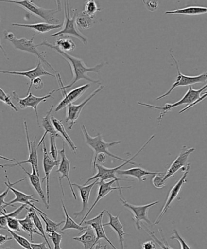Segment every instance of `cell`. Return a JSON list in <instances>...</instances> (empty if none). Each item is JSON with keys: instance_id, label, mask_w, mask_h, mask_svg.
<instances>
[{"instance_id": "obj_1", "label": "cell", "mask_w": 207, "mask_h": 249, "mask_svg": "<svg viewBox=\"0 0 207 249\" xmlns=\"http://www.w3.org/2000/svg\"><path fill=\"white\" fill-rule=\"evenodd\" d=\"M36 46H37V47L41 46H45L52 49L55 52H57L58 54L62 56L69 63L72 70L73 75L72 81L69 85H67V86L63 85V88L65 89H70L73 85H74L77 82L81 80H86V81L92 83V84H99V80L92 79V78L87 75V73L94 72L99 74L100 71H101L102 68H103L104 66V63H99V64L95 65L93 67H87L84 60L81 59V58L75 57L74 56L70 55L67 53L63 52V51L59 50L55 45H53V44L48 42L46 40H44L42 42L38 44V45H36Z\"/></svg>"}, {"instance_id": "obj_2", "label": "cell", "mask_w": 207, "mask_h": 249, "mask_svg": "<svg viewBox=\"0 0 207 249\" xmlns=\"http://www.w3.org/2000/svg\"><path fill=\"white\" fill-rule=\"evenodd\" d=\"M81 129L82 133L84 134L85 142L94 152L93 160H92L94 172L96 169L97 157H98L100 154H105L109 157L122 161L123 162H128V160L119 157V156L111 153L108 150V148L112 147V146L119 145L121 143V141H117L112 142H106L104 140L103 135L101 133H98L96 136L92 137L88 133V131H87L86 126L84 124L81 126Z\"/></svg>"}, {"instance_id": "obj_3", "label": "cell", "mask_w": 207, "mask_h": 249, "mask_svg": "<svg viewBox=\"0 0 207 249\" xmlns=\"http://www.w3.org/2000/svg\"><path fill=\"white\" fill-rule=\"evenodd\" d=\"M1 1L18 5L19 7L26 10L29 13L42 19L45 23L51 24H60V20L56 18L55 15L62 10L61 1H56L57 8L53 9H45L39 7L31 0H1Z\"/></svg>"}, {"instance_id": "obj_4", "label": "cell", "mask_w": 207, "mask_h": 249, "mask_svg": "<svg viewBox=\"0 0 207 249\" xmlns=\"http://www.w3.org/2000/svg\"><path fill=\"white\" fill-rule=\"evenodd\" d=\"M65 21H63V29L60 31L51 34V37L55 36H72L76 38L86 45L87 43V38L77 28L76 19L77 12L76 9H72L70 12L69 9V2L68 1L64 2Z\"/></svg>"}, {"instance_id": "obj_5", "label": "cell", "mask_w": 207, "mask_h": 249, "mask_svg": "<svg viewBox=\"0 0 207 249\" xmlns=\"http://www.w3.org/2000/svg\"><path fill=\"white\" fill-rule=\"evenodd\" d=\"M4 34L5 40L11 42L16 50L33 53V54L35 55L38 58V59L42 61L48 67L53 71L54 72V74H57L58 72L46 60L45 55H44L45 53H40L37 50V46L34 44V40L35 36V34H34L32 38L29 39V40L25 38H17L13 33L7 31V30H4Z\"/></svg>"}, {"instance_id": "obj_6", "label": "cell", "mask_w": 207, "mask_h": 249, "mask_svg": "<svg viewBox=\"0 0 207 249\" xmlns=\"http://www.w3.org/2000/svg\"><path fill=\"white\" fill-rule=\"evenodd\" d=\"M207 89V84L199 89H194L192 86H190L189 91L186 92L184 96L182 97L179 101L175 102L174 104L167 103L164 107L155 106L153 105L142 103V102H138V105L139 106L149 107V108L155 109H160L162 110L160 115L158 117L157 120L159 121V125L161 124L162 119L165 114L172 111V109L176 108L177 107L181 106L182 105H187L186 107L190 106L196 102L200 98L201 95L204 91Z\"/></svg>"}, {"instance_id": "obj_7", "label": "cell", "mask_w": 207, "mask_h": 249, "mask_svg": "<svg viewBox=\"0 0 207 249\" xmlns=\"http://www.w3.org/2000/svg\"><path fill=\"white\" fill-rule=\"evenodd\" d=\"M155 134H153V135L151 136L147 142H146L142 147L138 150V152L136 153V154H135L132 158H130V160H128V162H123L122 164L118 166V167L112 168H106L104 167L103 165L97 163L96 168L97 171H98V172H97V174L94 175L93 177L90 178L89 179L87 180L86 183H85V185H86L87 183L92 181V180H96L97 179H99L100 182L106 181V180L111 179L116 180L117 183H118V187H121L120 184H119V181H121V180H123V181H130V180L121 179V178H118L116 175L117 172H118L119 170H121V168L123 167L125 165H127L128 163H130V164L133 165H137L136 164V163L132 162V160L138 155V154L141 152V151L144 150L146 146H147L150 142L152 141V139L155 138Z\"/></svg>"}, {"instance_id": "obj_8", "label": "cell", "mask_w": 207, "mask_h": 249, "mask_svg": "<svg viewBox=\"0 0 207 249\" xmlns=\"http://www.w3.org/2000/svg\"><path fill=\"white\" fill-rule=\"evenodd\" d=\"M56 79L58 81V84L60 85L59 89H58V91H62L63 96V99L59 103L57 104V107L55 108V113H57L58 111L62 110L65 108H67L70 104L74 103V102L77 101L78 99H80L83 95L84 94L85 92L87 91L91 87V84H86L82 86L75 88L74 89L69 92H67V89H65L63 88V83L62 80V77L60 76L59 72L55 74Z\"/></svg>"}, {"instance_id": "obj_9", "label": "cell", "mask_w": 207, "mask_h": 249, "mask_svg": "<svg viewBox=\"0 0 207 249\" xmlns=\"http://www.w3.org/2000/svg\"><path fill=\"white\" fill-rule=\"evenodd\" d=\"M171 57L172 60H174L175 65H176L177 71L176 81L172 84L169 91L165 92V94L161 95V96L158 97L156 101H159V100L165 98V97L169 96L177 87L192 86V85L196 84L206 82L207 80V71L200 75H195V76H189V75L182 74L181 70H180L178 62H177V60L172 54H171Z\"/></svg>"}, {"instance_id": "obj_10", "label": "cell", "mask_w": 207, "mask_h": 249, "mask_svg": "<svg viewBox=\"0 0 207 249\" xmlns=\"http://www.w3.org/2000/svg\"><path fill=\"white\" fill-rule=\"evenodd\" d=\"M5 172V177H6L7 179V182H4V184L7 186L10 187V190H11L12 192L14 193L15 196L16 197L13 200H12L11 201L9 202H7L6 204L5 205L4 210H6V208L7 206H11L12 207H16L14 206V204L16 203H21L23 204L27 205V206H29L32 208H33L36 211H37L38 213H41L43 214L44 216H48L47 214H46L45 212H43L42 211H41L40 209H39L36 206H34L33 202H39V200L34 199L33 196L34 195H27L24 194V193L19 191V190H17L16 189H14L13 187L14 185L18 184L19 182H21L25 180L26 178H23V179L18 180L14 183H11L10 181V180L7 177V171L4 169Z\"/></svg>"}, {"instance_id": "obj_11", "label": "cell", "mask_w": 207, "mask_h": 249, "mask_svg": "<svg viewBox=\"0 0 207 249\" xmlns=\"http://www.w3.org/2000/svg\"><path fill=\"white\" fill-rule=\"evenodd\" d=\"M121 203L126 209L130 210L131 213L133 214V220L135 222L136 228L138 231L142 229V222L144 221L149 225H152V222L148 218V211L153 206H155L159 203V201H156L151 203L142 205V206H135L129 203L126 200L120 198L119 199Z\"/></svg>"}, {"instance_id": "obj_12", "label": "cell", "mask_w": 207, "mask_h": 249, "mask_svg": "<svg viewBox=\"0 0 207 249\" xmlns=\"http://www.w3.org/2000/svg\"><path fill=\"white\" fill-rule=\"evenodd\" d=\"M58 91V89H54L53 91L49 92L47 95L43 97H37L34 96L32 92H29L28 96L24 98H21L18 96L16 91L12 92V97L15 101L18 103L19 108L21 109H25L28 108H32L35 111L36 122L39 126H40V123H39V116L38 113V106L41 102H46L48 99H54L52 97L53 93Z\"/></svg>"}, {"instance_id": "obj_13", "label": "cell", "mask_w": 207, "mask_h": 249, "mask_svg": "<svg viewBox=\"0 0 207 249\" xmlns=\"http://www.w3.org/2000/svg\"><path fill=\"white\" fill-rule=\"evenodd\" d=\"M104 89V85H100L97 89H95L93 92L86 99L82 101L81 103L78 105H74L73 104H70L67 107V112H66L65 121L67 124H69L68 129L71 130L73 126H74L77 119H79L80 114H81L83 109L94 98L96 95L98 94Z\"/></svg>"}, {"instance_id": "obj_14", "label": "cell", "mask_w": 207, "mask_h": 249, "mask_svg": "<svg viewBox=\"0 0 207 249\" xmlns=\"http://www.w3.org/2000/svg\"><path fill=\"white\" fill-rule=\"evenodd\" d=\"M191 168V163H189L187 164L186 169H185L184 174L182 175L181 178H180L178 181L174 184V186L172 187L170 190L169 195L165 202L164 206L162 207L161 211L159 215L158 216L156 220L155 221V223L153 224V225L156 226L161 222L162 219L164 218L165 213L169 211L170 206H171L172 202H173L175 199L176 198L177 196H178L180 192H181L182 186L184 184L187 182V178L190 172V170Z\"/></svg>"}, {"instance_id": "obj_15", "label": "cell", "mask_w": 207, "mask_h": 249, "mask_svg": "<svg viewBox=\"0 0 207 249\" xmlns=\"http://www.w3.org/2000/svg\"><path fill=\"white\" fill-rule=\"evenodd\" d=\"M0 72L4 74H11L14 75H19V76H23L28 78L30 81L29 89L28 90V94L30 92L31 88L33 87V84L34 80L36 78L41 77L42 76H51L55 77V74H51V73L46 71L45 68L43 67L41 61L38 59L37 64L35 68L33 69L26 71H8V70H1Z\"/></svg>"}, {"instance_id": "obj_16", "label": "cell", "mask_w": 207, "mask_h": 249, "mask_svg": "<svg viewBox=\"0 0 207 249\" xmlns=\"http://www.w3.org/2000/svg\"><path fill=\"white\" fill-rule=\"evenodd\" d=\"M24 131H25L27 144H28V147L29 150V158L28 160L24 161H17L16 163H11V164H2L1 165V168H4L6 167H13L15 166H19L24 163H30L31 166L35 167L36 172L39 174L38 170V153H37V146H36V137L33 141H31L29 139L28 124L26 121H24Z\"/></svg>"}, {"instance_id": "obj_17", "label": "cell", "mask_w": 207, "mask_h": 249, "mask_svg": "<svg viewBox=\"0 0 207 249\" xmlns=\"http://www.w3.org/2000/svg\"><path fill=\"white\" fill-rule=\"evenodd\" d=\"M117 182L116 180L113 179L110 180L109 182H99L98 184L99 185V191L98 194H97V196L96 199V201H94V204H92L91 208L89 209V211H87V213L85 214L84 217V218H82L81 222L79 224L80 226H82V224H84L85 221H86L87 216L89 215V214L91 213L92 210L94 209V207L96 206V205L98 202L101 201L102 199L104 198V197L106 196L107 195H108L109 193L111 192H113L114 190H119V193L121 196L123 197L122 192H121V190L122 189H130L132 188V186H128V187H113V185L114 183Z\"/></svg>"}, {"instance_id": "obj_18", "label": "cell", "mask_w": 207, "mask_h": 249, "mask_svg": "<svg viewBox=\"0 0 207 249\" xmlns=\"http://www.w3.org/2000/svg\"><path fill=\"white\" fill-rule=\"evenodd\" d=\"M43 167L44 172H45V177L41 180V182H43L44 180H46V197H47V202L50 205V177L51 172L53 168L58 167L60 165V160H55L50 157V153H48L47 148H46L45 141L43 142Z\"/></svg>"}, {"instance_id": "obj_19", "label": "cell", "mask_w": 207, "mask_h": 249, "mask_svg": "<svg viewBox=\"0 0 207 249\" xmlns=\"http://www.w3.org/2000/svg\"><path fill=\"white\" fill-rule=\"evenodd\" d=\"M65 144L66 142L64 141L63 143L62 150L59 151V153L61 156V160L59 167H58V170H57V173H59L61 174V176L58 177V179H59L60 185L63 196H65V194L64 190H63V187L62 186V180L63 178H67L68 184H69V185L70 191L72 192V196L74 197L75 200H77L76 194H75L74 190L73 189V185L70 180L69 172L70 162L67 158V155H66Z\"/></svg>"}, {"instance_id": "obj_20", "label": "cell", "mask_w": 207, "mask_h": 249, "mask_svg": "<svg viewBox=\"0 0 207 249\" xmlns=\"http://www.w3.org/2000/svg\"><path fill=\"white\" fill-rule=\"evenodd\" d=\"M194 151H195V148H187L186 146L182 148L181 152L177 156L176 160L172 162L171 165L170 166L169 169L167 170V172L165 173V181H167V179H169L170 178L173 177L181 168H183L184 170H185L184 167L186 164L190 155L193 153Z\"/></svg>"}, {"instance_id": "obj_21", "label": "cell", "mask_w": 207, "mask_h": 249, "mask_svg": "<svg viewBox=\"0 0 207 249\" xmlns=\"http://www.w3.org/2000/svg\"><path fill=\"white\" fill-rule=\"evenodd\" d=\"M105 210L102 211L101 213L95 217V218L89 220L85 221L84 224H86V226H91L94 229L95 232H96L97 236L96 244L101 239H104L105 240L109 245L111 246L114 249H118L116 248V246L112 243L111 241L109 240L107 237L105 231H104L103 224V218Z\"/></svg>"}, {"instance_id": "obj_22", "label": "cell", "mask_w": 207, "mask_h": 249, "mask_svg": "<svg viewBox=\"0 0 207 249\" xmlns=\"http://www.w3.org/2000/svg\"><path fill=\"white\" fill-rule=\"evenodd\" d=\"M100 179H97L95 181L91 183V184L86 185H82L77 184H72L73 186H75L78 188L80 192V196L81 197L82 202V209L81 211L75 212L74 213L75 218H77L80 216H82L83 214L87 213V211H89V201L90 195H91V190L96 184H98Z\"/></svg>"}, {"instance_id": "obj_23", "label": "cell", "mask_w": 207, "mask_h": 249, "mask_svg": "<svg viewBox=\"0 0 207 249\" xmlns=\"http://www.w3.org/2000/svg\"><path fill=\"white\" fill-rule=\"evenodd\" d=\"M19 167H20L24 172L26 173V174L28 175L29 178V181H30L32 186H33L34 189L35 190V191L37 192L39 196L40 197L44 204H45L46 208L47 209H50V205L48 204L46 195L45 194L42 187H41L40 176H39L38 173L36 172L35 167H33V166H31L32 173H29L22 165H19Z\"/></svg>"}, {"instance_id": "obj_24", "label": "cell", "mask_w": 207, "mask_h": 249, "mask_svg": "<svg viewBox=\"0 0 207 249\" xmlns=\"http://www.w3.org/2000/svg\"><path fill=\"white\" fill-rule=\"evenodd\" d=\"M106 213L108 214L109 218V221L108 223L104 224V226H110L111 229L114 230L118 235L119 243L121 244V249H125L124 246V241H125V236L128 235L123 230V225L121 223L119 216H120L121 212H119L118 215L113 216L110 212L105 211Z\"/></svg>"}, {"instance_id": "obj_25", "label": "cell", "mask_w": 207, "mask_h": 249, "mask_svg": "<svg viewBox=\"0 0 207 249\" xmlns=\"http://www.w3.org/2000/svg\"><path fill=\"white\" fill-rule=\"evenodd\" d=\"M53 108H54V106H51L50 109H49L47 113H46L45 116L42 119V121H41V126H42L44 130H45V133L43 134L40 141H39L37 145L38 148L43 143V142L45 141L46 136L48 134L55 136V138H62V136L56 131L55 127L53 126L52 123V121H51V114L52 113Z\"/></svg>"}, {"instance_id": "obj_26", "label": "cell", "mask_w": 207, "mask_h": 249, "mask_svg": "<svg viewBox=\"0 0 207 249\" xmlns=\"http://www.w3.org/2000/svg\"><path fill=\"white\" fill-rule=\"evenodd\" d=\"M12 26L22 27V28L31 29L39 34H45L51 31L62 28L63 24H51L43 22V23L35 24L12 23Z\"/></svg>"}, {"instance_id": "obj_27", "label": "cell", "mask_w": 207, "mask_h": 249, "mask_svg": "<svg viewBox=\"0 0 207 249\" xmlns=\"http://www.w3.org/2000/svg\"><path fill=\"white\" fill-rule=\"evenodd\" d=\"M159 172H152L143 169L140 167H136L130 168V169L119 170L117 174L121 176H126L136 178L138 181L144 182L146 180L145 177L147 176H155Z\"/></svg>"}, {"instance_id": "obj_28", "label": "cell", "mask_w": 207, "mask_h": 249, "mask_svg": "<svg viewBox=\"0 0 207 249\" xmlns=\"http://www.w3.org/2000/svg\"><path fill=\"white\" fill-rule=\"evenodd\" d=\"M73 240L81 243L84 249H92L97 245L96 232L91 226H88L86 231L81 236L73 238Z\"/></svg>"}, {"instance_id": "obj_29", "label": "cell", "mask_w": 207, "mask_h": 249, "mask_svg": "<svg viewBox=\"0 0 207 249\" xmlns=\"http://www.w3.org/2000/svg\"><path fill=\"white\" fill-rule=\"evenodd\" d=\"M51 121L54 126L56 131L58 132V134L62 136L63 139H64L65 142H67L68 145H69L70 150L73 153L76 154L77 148L76 145H75L74 142L70 138L69 134H68L67 130L65 128L64 125L62 123V120H58L55 118L54 116H51Z\"/></svg>"}, {"instance_id": "obj_30", "label": "cell", "mask_w": 207, "mask_h": 249, "mask_svg": "<svg viewBox=\"0 0 207 249\" xmlns=\"http://www.w3.org/2000/svg\"><path fill=\"white\" fill-rule=\"evenodd\" d=\"M19 223H20L22 231H25L30 236L32 243H33V235H38L42 237L41 234L36 229L35 224H34L33 219L28 214L24 217L23 219H18Z\"/></svg>"}, {"instance_id": "obj_31", "label": "cell", "mask_w": 207, "mask_h": 249, "mask_svg": "<svg viewBox=\"0 0 207 249\" xmlns=\"http://www.w3.org/2000/svg\"><path fill=\"white\" fill-rule=\"evenodd\" d=\"M165 14H181L186 16H198L207 14V7L202 6H188L184 8L167 11Z\"/></svg>"}, {"instance_id": "obj_32", "label": "cell", "mask_w": 207, "mask_h": 249, "mask_svg": "<svg viewBox=\"0 0 207 249\" xmlns=\"http://www.w3.org/2000/svg\"><path fill=\"white\" fill-rule=\"evenodd\" d=\"M61 201H62V208L65 215V225L63 227L61 231H65L70 230V229L79 231L80 232H84L85 231H86L87 229L88 228V226H80V224H78L68 214L67 208H66L65 205L63 200Z\"/></svg>"}, {"instance_id": "obj_33", "label": "cell", "mask_w": 207, "mask_h": 249, "mask_svg": "<svg viewBox=\"0 0 207 249\" xmlns=\"http://www.w3.org/2000/svg\"><path fill=\"white\" fill-rule=\"evenodd\" d=\"M26 209L28 211V214L31 217L32 219H33L34 223L35 224L36 228L37 229L39 232L41 234L42 238L45 240V242L47 243L49 248H50V249H52V248H51L50 243H49L47 237H46V231L44 230L42 223H41L40 218H39L37 213H36L35 210L32 208V207H29V208L26 207Z\"/></svg>"}, {"instance_id": "obj_34", "label": "cell", "mask_w": 207, "mask_h": 249, "mask_svg": "<svg viewBox=\"0 0 207 249\" xmlns=\"http://www.w3.org/2000/svg\"><path fill=\"white\" fill-rule=\"evenodd\" d=\"M55 46L63 52H72L76 49V45L69 36H63L55 41Z\"/></svg>"}, {"instance_id": "obj_35", "label": "cell", "mask_w": 207, "mask_h": 249, "mask_svg": "<svg viewBox=\"0 0 207 249\" xmlns=\"http://www.w3.org/2000/svg\"><path fill=\"white\" fill-rule=\"evenodd\" d=\"M39 215L41 218L45 222L46 224V233L48 235L53 232H58L60 231V226L62 223H64V221L60 222V223H56V222L51 220L48 216H44L43 214L39 213Z\"/></svg>"}, {"instance_id": "obj_36", "label": "cell", "mask_w": 207, "mask_h": 249, "mask_svg": "<svg viewBox=\"0 0 207 249\" xmlns=\"http://www.w3.org/2000/svg\"><path fill=\"white\" fill-rule=\"evenodd\" d=\"M94 23V18L85 16V15L82 13V14L78 15L76 19V24L78 28L87 30V29L92 28Z\"/></svg>"}, {"instance_id": "obj_37", "label": "cell", "mask_w": 207, "mask_h": 249, "mask_svg": "<svg viewBox=\"0 0 207 249\" xmlns=\"http://www.w3.org/2000/svg\"><path fill=\"white\" fill-rule=\"evenodd\" d=\"M101 11L102 9L97 6L96 1L89 0L85 3L84 11L82 12V14L94 19L97 12Z\"/></svg>"}, {"instance_id": "obj_38", "label": "cell", "mask_w": 207, "mask_h": 249, "mask_svg": "<svg viewBox=\"0 0 207 249\" xmlns=\"http://www.w3.org/2000/svg\"><path fill=\"white\" fill-rule=\"evenodd\" d=\"M144 227V229L146 231H147L148 235H149L153 239V240L155 241V243L159 245L162 249H174L171 247L168 243L164 237V235H163V231L162 229H159V232L160 236H161L162 240H160L159 239H158L156 236H155V232H153V231H151L148 229L147 227H145V225H143Z\"/></svg>"}, {"instance_id": "obj_39", "label": "cell", "mask_w": 207, "mask_h": 249, "mask_svg": "<svg viewBox=\"0 0 207 249\" xmlns=\"http://www.w3.org/2000/svg\"><path fill=\"white\" fill-rule=\"evenodd\" d=\"M7 231L11 234L14 240L22 248L25 249H32L31 243L26 238L18 235V233L15 232L14 231L9 230V229Z\"/></svg>"}, {"instance_id": "obj_40", "label": "cell", "mask_w": 207, "mask_h": 249, "mask_svg": "<svg viewBox=\"0 0 207 249\" xmlns=\"http://www.w3.org/2000/svg\"><path fill=\"white\" fill-rule=\"evenodd\" d=\"M165 173L159 172L152 178L153 186L157 189H162L166 186V181L165 180Z\"/></svg>"}, {"instance_id": "obj_41", "label": "cell", "mask_w": 207, "mask_h": 249, "mask_svg": "<svg viewBox=\"0 0 207 249\" xmlns=\"http://www.w3.org/2000/svg\"><path fill=\"white\" fill-rule=\"evenodd\" d=\"M0 101L3 102L4 104L7 105V106H9L14 111L16 112L18 111V108L13 103V102L12 101L11 97L10 96V95L6 93L1 88L0 89Z\"/></svg>"}, {"instance_id": "obj_42", "label": "cell", "mask_w": 207, "mask_h": 249, "mask_svg": "<svg viewBox=\"0 0 207 249\" xmlns=\"http://www.w3.org/2000/svg\"><path fill=\"white\" fill-rule=\"evenodd\" d=\"M7 228L15 232H20L22 231L19 219L11 217H7Z\"/></svg>"}, {"instance_id": "obj_43", "label": "cell", "mask_w": 207, "mask_h": 249, "mask_svg": "<svg viewBox=\"0 0 207 249\" xmlns=\"http://www.w3.org/2000/svg\"><path fill=\"white\" fill-rule=\"evenodd\" d=\"M170 240H175L178 241L180 245H181V249H191L188 244L187 243L186 240L179 235L176 229H174L173 231H172V236L170 237Z\"/></svg>"}, {"instance_id": "obj_44", "label": "cell", "mask_w": 207, "mask_h": 249, "mask_svg": "<svg viewBox=\"0 0 207 249\" xmlns=\"http://www.w3.org/2000/svg\"><path fill=\"white\" fill-rule=\"evenodd\" d=\"M48 235L54 246V249H63L60 246L62 240V235L60 233L55 231V232H53Z\"/></svg>"}, {"instance_id": "obj_45", "label": "cell", "mask_w": 207, "mask_h": 249, "mask_svg": "<svg viewBox=\"0 0 207 249\" xmlns=\"http://www.w3.org/2000/svg\"><path fill=\"white\" fill-rule=\"evenodd\" d=\"M56 138H55V136L50 135V151L49 153L52 156L53 160H57L58 152L57 145H56Z\"/></svg>"}, {"instance_id": "obj_46", "label": "cell", "mask_w": 207, "mask_h": 249, "mask_svg": "<svg viewBox=\"0 0 207 249\" xmlns=\"http://www.w3.org/2000/svg\"><path fill=\"white\" fill-rule=\"evenodd\" d=\"M27 205L23 204L20 207H19L18 209H17L16 211L11 212V213H7L6 212H3L7 217H11V218H17L19 215L23 211L24 209L26 208Z\"/></svg>"}, {"instance_id": "obj_47", "label": "cell", "mask_w": 207, "mask_h": 249, "mask_svg": "<svg viewBox=\"0 0 207 249\" xmlns=\"http://www.w3.org/2000/svg\"><path fill=\"white\" fill-rule=\"evenodd\" d=\"M207 97V91L206 92H203V96H202L200 98H199L198 101L196 102H194L193 104L190 105L188 107H185L184 108L181 109V111H179V114H182V113H184L185 111L187 110H189L190 109H191L192 107H193L196 106L197 104L200 103L202 101H203L204 99H206Z\"/></svg>"}, {"instance_id": "obj_48", "label": "cell", "mask_w": 207, "mask_h": 249, "mask_svg": "<svg viewBox=\"0 0 207 249\" xmlns=\"http://www.w3.org/2000/svg\"><path fill=\"white\" fill-rule=\"evenodd\" d=\"M143 2L147 9L151 12L155 11L157 9L158 5H159L157 1H143Z\"/></svg>"}, {"instance_id": "obj_49", "label": "cell", "mask_w": 207, "mask_h": 249, "mask_svg": "<svg viewBox=\"0 0 207 249\" xmlns=\"http://www.w3.org/2000/svg\"><path fill=\"white\" fill-rule=\"evenodd\" d=\"M157 244L153 241H148L141 245L142 249H160L158 248Z\"/></svg>"}, {"instance_id": "obj_50", "label": "cell", "mask_w": 207, "mask_h": 249, "mask_svg": "<svg viewBox=\"0 0 207 249\" xmlns=\"http://www.w3.org/2000/svg\"><path fill=\"white\" fill-rule=\"evenodd\" d=\"M44 86H45V84H44V82L40 77L36 78V79L34 80L33 84V87L34 88V89L36 90V91L42 89Z\"/></svg>"}, {"instance_id": "obj_51", "label": "cell", "mask_w": 207, "mask_h": 249, "mask_svg": "<svg viewBox=\"0 0 207 249\" xmlns=\"http://www.w3.org/2000/svg\"><path fill=\"white\" fill-rule=\"evenodd\" d=\"M7 227V217L3 212H1L0 216V228L1 229H5Z\"/></svg>"}, {"instance_id": "obj_52", "label": "cell", "mask_w": 207, "mask_h": 249, "mask_svg": "<svg viewBox=\"0 0 207 249\" xmlns=\"http://www.w3.org/2000/svg\"><path fill=\"white\" fill-rule=\"evenodd\" d=\"M46 245H47V243L46 242L41 243H31V247L32 249H50Z\"/></svg>"}, {"instance_id": "obj_53", "label": "cell", "mask_w": 207, "mask_h": 249, "mask_svg": "<svg viewBox=\"0 0 207 249\" xmlns=\"http://www.w3.org/2000/svg\"><path fill=\"white\" fill-rule=\"evenodd\" d=\"M106 155L105 154L102 153L100 154L97 157V163H99L100 165H103L105 163Z\"/></svg>"}, {"instance_id": "obj_54", "label": "cell", "mask_w": 207, "mask_h": 249, "mask_svg": "<svg viewBox=\"0 0 207 249\" xmlns=\"http://www.w3.org/2000/svg\"><path fill=\"white\" fill-rule=\"evenodd\" d=\"M12 240H13V238L9 237V236L7 235H4L1 234V235H0V245H3L4 244L7 242V241H11Z\"/></svg>"}, {"instance_id": "obj_55", "label": "cell", "mask_w": 207, "mask_h": 249, "mask_svg": "<svg viewBox=\"0 0 207 249\" xmlns=\"http://www.w3.org/2000/svg\"><path fill=\"white\" fill-rule=\"evenodd\" d=\"M104 246H102L101 244H97V245L95 246L94 249H104Z\"/></svg>"}, {"instance_id": "obj_56", "label": "cell", "mask_w": 207, "mask_h": 249, "mask_svg": "<svg viewBox=\"0 0 207 249\" xmlns=\"http://www.w3.org/2000/svg\"><path fill=\"white\" fill-rule=\"evenodd\" d=\"M108 249V247H107V246H104V249Z\"/></svg>"}, {"instance_id": "obj_57", "label": "cell", "mask_w": 207, "mask_h": 249, "mask_svg": "<svg viewBox=\"0 0 207 249\" xmlns=\"http://www.w3.org/2000/svg\"><path fill=\"white\" fill-rule=\"evenodd\" d=\"M4 249H14L13 248H5Z\"/></svg>"}]
</instances>
